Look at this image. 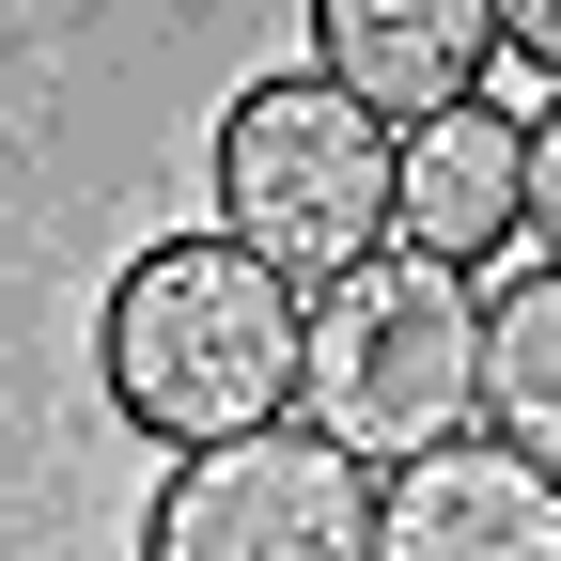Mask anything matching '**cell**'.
<instances>
[{"label":"cell","instance_id":"cell-1","mask_svg":"<svg viewBox=\"0 0 561 561\" xmlns=\"http://www.w3.org/2000/svg\"><path fill=\"white\" fill-rule=\"evenodd\" d=\"M297 328H312V297H280L234 234H157L110 280V312H94L110 421L157 437L172 468L234 453V437H265V421H297Z\"/></svg>","mask_w":561,"mask_h":561},{"label":"cell","instance_id":"cell-9","mask_svg":"<svg viewBox=\"0 0 561 561\" xmlns=\"http://www.w3.org/2000/svg\"><path fill=\"white\" fill-rule=\"evenodd\" d=\"M500 62H530V79L561 94V0H500Z\"/></svg>","mask_w":561,"mask_h":561},{"label":"cell","instance_id":"cell-5","mask_svg":"<svg viewBox=\"0 0 561 561\" xmlns=\"http://www.w3.org/2000/svg\"><path fill=\"white\" fill-rule=\"evenodd\" d=\"M530 234V110L500 94H468L437 125H405V157H390V250L405 265H500Z\"/></svg>","mask_w":561,"mask_h":561},{"label":"cell","instance_id":"cell-2","mask_svg":"<svg viewBox=\"0 0 561 561\" xmlns=\"http://www.w3.org/2000/svg\"><path fill=\"white\" fill-rule=\"evenodd\" d=\"M297 421L343 453V468H421L483 421V297L453 265H405L375 250L359 280H328L312 328H297Z\"/></svg>","mask_w":561,"mask_h":561},{"label":"cell","instance_id":"cell-6","mask_svg":"<svg viewBox=\"0 0 561 561\" xmlns=\"http://www.w3.org/2000/svg\"><path fill=\"white\" fill-rule=\"evenodd\" d=\"M312 79L405 140L500 79V0H312Z\"/></svg>","mask_w":561,"mask_h":561},{"label":"cell","instance_id":"cell-10","mask_svg":"<svg viewBox=\"0 0 561 561\" xmlns=\"http://www.w3.org/2000/svg\"><path fill=\"white\" fill-rule=\"evenodd\" d=\"M530 234H546V265H561V94L530 110Z\"/></svg>","mask_w":561,"mask_h":561},{"label":"cell","instance_id":"cell-8","mask_svg":"<svg viewBox=\"0 0 561 561\" xmlns=\"http://www.w3.org/2000/svg\"><path fill=\"white\" fill-rule=\"evenodd\" d=\"M483 421H500V453H530L561 483V265L483 297Z\"/></svg>","mask_w":561,"mask_h":561},{"label":"cell","instance_id":"cell-3","mask_svg":"<svg viewBox=\"0 0 561 561\" xmlns=\"http://www.w3.org/2000/svg\"><path fill=\"white\" fill-rule=\"evenodd\" d=\"M390 157L405 140L359 94H328L312 62H280V79H250L219 110V234L280 297H328V280H359L390 250Z\"/></svg>","mask_w":561,"mask_h":561},{"label":"cell","instance_id":"cell-4","mask_svg":"<svg viewBox=\"0 0 561 561\" xmlns=\"http://www.w3.org/2000/svg\"><path fill=\"white\" fill-rule=\"evenodd\" d=\"M140 561H375V468H343L312 421H265L157 483Z\"/></svg>","mask_w":561,"mask_h":561},{"label":"cell","instance_id":"cell-7","mask_svg":"<svg viewBox=\"0 0 561 561\" xmlns=\"http://www.w3.org/2000/svg\"><path fill=\"white\" fill-rule=\"evenodd\" d=\"M375 561H561V483L500 437H453L375 483Z\"/></svg>","mask_w":561,"mask_h":561}]
</instances>
